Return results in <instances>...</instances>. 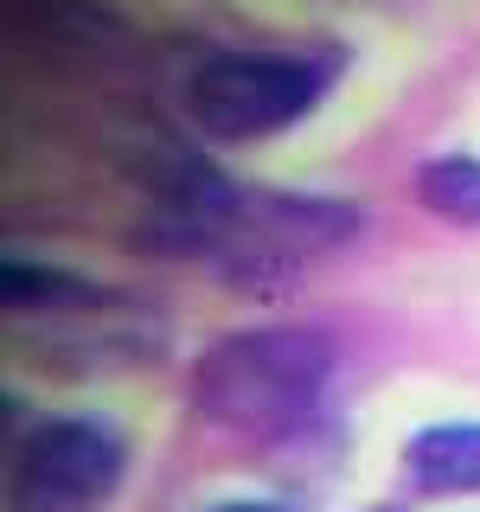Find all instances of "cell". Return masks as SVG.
<instances>
[{
  "label": "cell",
  "instance_id": "6da1fadb",
  "mask_svg": "<svg viewBox=\"0 0 480 512\" xmlns=\"http://www.w3.org/2000/svg\"><path fill=\"white\" fill-rule=\"evenodd\" d=\"M333 372H340L333 333L308 320H263V327H231L199 346L186 372V404L218 436L269 442L320 410Z\"/></svg>",
  "mask_w": 480,
  "mask_h": 512
},
{
  "label": "cell",
  "instance_id": "7a4b0ae2",
  "mask_svg": "<svg viewBox=\"0 0 480 512\" xmlns=\"http://www.w3.org/2000/svg\"><path fill=\"white\" fill-rule=\"evenodd\" d=\"M346 58L333 45H301V52H205L180 84V116L199 128L205 141L224 148H250V141L288 135L308 122L327 90L340 84Z\"/></svg>",
  "mask_w": 480,
  "mask_h": 512
},
{
  "label": "cell",
  "instance_id": "3957f363",
  "mask_svg": "<svg viewBox=\"0 0 480 512\" xmlns=\"http://www.w3.org/2000/svg\"><path fill=\"white\" fill-rule=\"evenodd\" d=\"M135 442L116 416L58 410L7 448V512H103L128 487Z\"/></svg>",
  "mask_w": 480,
  "mask_h": 512
},
{
  "label": "cell",
  "instance_id": "277c9868",
  "mask_svg": "<svg viewBox=\"0 0 480 512\" xmlns=\"http://www.w3.org/2000/svg\"><path fill=\"white\" fill-rule=\"evenodd\" d=\"M0 301H7V314L26 320V327H58V320H84V314L116 308L122 295L96 276L39 263V256H7V263H0Z\"/></svg>",
  "mask_w": 480,
  "mask_h": 512
},
{
  "label": "cell",
  "instance_id": "5b68a950",
  "mask_svg": "<svg viewBox=\"0 0 480 512\" xmlns=\"http://www.w3.org/2000/svg\"><path fill=\"white\" fill-rule=\"evenodd\" d=\"M404 480L423 500H468L480 493V416H448V423H423L404 442Z\"/></svg>",
  "mask_w": 480,
  "mask_h": 512
},
{
  "label": "cell",
  "instance_id": "8992f818",
  "mask_svg": "<svg viewBox=\"0 0 480 512\" xmlns=\"http://www.w3.org/2000/svg\"><path fill=\"white\" fill-rule=\"evenodd\" d=\"M13 13L26 20L32 39L64 45L77 58H122V45H128V26L109 20L90 0H13Z\"/></svg>",
  "mask_w": 480,
  "mask_h": 512
},
{
  "label": "cell",
  "instance_id": "52a82bcc",
  "mask_svg": "<svg viewBox=\"0 0 480 512\" xmlns=\"http://www.w3.org/2000/svg\"><path fill=\"white\" fill-rule=\"evenodd\" d=\"M410 192L429 218L461 224V231H480V154L448 148V154H423L410 173Z\"/></svg>",
  "mask_w": 480,
  "mask_h": 512
},
{
  "label": "cell",
  "instance_id": "ba28073f",
  "mask_svg": "<svg viewBox=\"0 0 480 512\" xmlns=\"http://www.w3.org/2000/svg\"><path fill=\"white\" fill-rule=\"evenodd\" d=\"M199 512H301V506H288V500H212Z\"/></svg>",
  "mask_w": 480,
  "mask_h": 512
},
{
  "label": "cell",
  "instance_id": "9c48e42d",
  "mask_svg": "<svg viewBox=\"0 0 480 512\" xmlns=\"http://www.w3.org/2000/svg\"><path fill=\"white\" fill-rule=\"evenodd\" d=\"M359 512H404V506H359Z\"/></svg>",
  "mask_w": 480,
  "mask_h": 512
}]
</instances>
